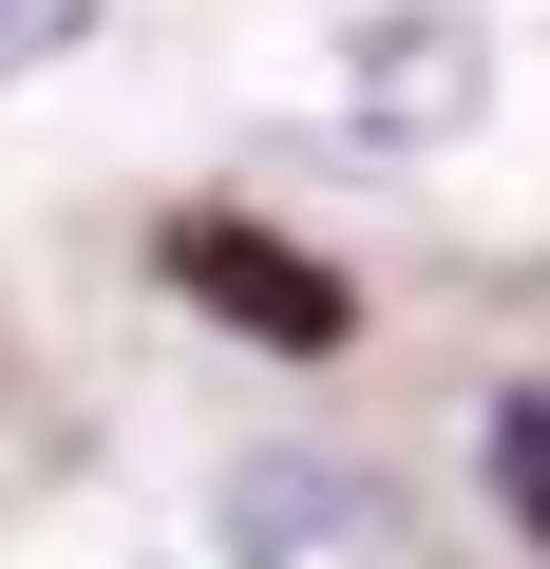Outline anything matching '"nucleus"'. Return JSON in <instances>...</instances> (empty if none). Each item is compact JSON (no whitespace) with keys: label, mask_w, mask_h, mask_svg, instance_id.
Masks as SVG:
<instances>
[{"label":"nucleus","mask_w":550,"mask_h":569,"mask_svg":"<svg viewBox=\"0 0 550 569\" xmlns=\"http://www.w3.org/2000/svg\"><path fill=\"white\" fill-rule=\"evenodd\" d=\"M209 531H228V569H418V531L361 456H247Z\"/></svg>","instance_id":"2"},{"label":"nucleus","mask_w":550,"mask_h":569,"mask_svg":"<svg viewBox=\"0 0 550 569\" xmlns=\"http://www.w3.org/2000/svg\"><path fill=\"white\" fill-rule=\"evenodd\" d=\"M493 114V20L474 0H380V20H342V133L361 152H456Z\"/></svg>","instance_id":"1"},{"label":"nucleus","mask_w":550,"mask_h":569,"mask_svg":"<svg viewBox=\"0 0 550 569\" xmlns=\"http://www.w3.org/2000/svg\"><path fill=\"white\" fill-rule=\"evenodd\" d=\"M96 39V0H0V96H20V77H58Z\"/></svg>","instance_id":"5"},{"label":"nucleus","mask_w":550,"mask_h":569,"mask_svg":"<svg viewBox=\"0 0 550 569\" xmlns=\"http://www.w3.org/2000/svg\"><path fill=\"white\" fill-rule=\"evenodd\" d=\"M171 284H190L209 323L286 342V361H323V342H342V284H323L286 228H247V209H190V228H171Z\"/></svg>","instance_id":"3"},{"label":"nucleus","mask_w":550,"mask_h":569,"mask_svg":"<svg viewBox=\"0 0 550 569\" xmlns=\"http://www.w3.org/2000/svg\"><path fill=\"white\" fill-rule=\"evenodd\" d=\"M493 512L550 550V380H512V399H493Z\"/></svg>","instance_id":"4"}]
</instances>
